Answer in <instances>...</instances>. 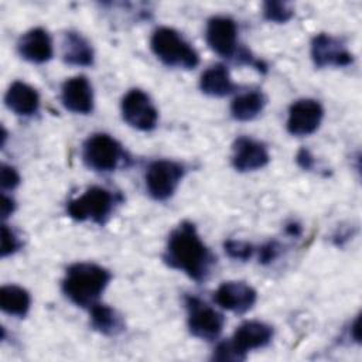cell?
<instances>
[{
    "label": "cell",
    "mask_w": 362,
    "mask_h": 362,
    "mask_svg": "<svg viewBox=\"0 0 362 362\" xmlns=\"http://www.w3.org/2000/svg\"><path fill=\"white\" fill-rule=\"evenodd\" d=\"M351 335L356 342H359V318L358 317L355 318V321L351 325Z\"/></svg>",
    "instance_id": "obj_31"
},
{
    "label": "cell",
    "mask_w": 362,
    "mask_h": 362,
    "mask_svg": "<svg viewBox=\"0 0 362 362\" xmlns=\"http://www.w3.org/2000/svg\"><path fill=\"white\" fill-rule=\"evenodd\" d=\"M238 28L229 17H214L206 25V42L219 55L230 58L236 52Z\"/></svg>",
    "instance_id": "obj_12"
},
{
    "label": "cell",
    "mask_w": 362,
    "mask_h": 362,
    "mask_svg": "<svg viewBox=\"0 0 362 362\" xmlns=\"http://www.w3.org/2000/svg\"><path fill=\"white\" fill-rule=\"evenodd\" d=\"M269 163V153L263 143L250 137H239L233 143L232 164L238 171H255Z\"/></svg>",
    "instance_id": "obj_13"
},
{
    "label": "cell",
    "mask_w": 362,
    "mask_h": 362,
    "mask_svg": "<svg viewBox=\"0 0 362 362\" xmlns=\"http://www.w3.org/2000/svg\"><path fill=\"white\" fill-rule=\"evenodd\" d=\"M20 175L11 165L1 164L0 168V185L3 189H13L18 185Z\"/></svg>",
    "instance_id": "obj_27"
},
{
    "label": "cell",
    "mask_w": 362,
    "mask_h": 362,
    "mask_svg": "<svg viewBox=\"0 0 362 362\" xmlns=\"http://www.w3.org/2000/svg\"><path fill=\"white\" fill-rule=\"evenodd\" d=\"M263 16L269 21L286 23L293 17V8L283 1H266L263 4Z\"/></svg>",
    "instance_id": "obj_23"
},
{
    "label": "cell",
    "mask_w": 362,
    "mask_h": 362,
    "mask_svg": "<svg viewBox=\"0 0 362 362\" xmlns=\"http://www.w3.org/2000/svg\"><path fill=\"white\" fill-rule=\"evenodd\" d=\"M311 58L318 68L346 66L352 62V54L342 41L324 33L313 38Z\"/></svg>",
    "instance_id": "obj_10"
},
{
    "label": "cell",
    "mask_w": 362,
    "mask_h": 362,
    "mask_svg": "<svg viewBox=\"0 0 362 362\" xmlns=\"http://www.w3.org/2000/svg\"><path fill=\"white\" fill-rule=\"evenodd\" d=\"M163 259L170 267L184 272L195 281L206 280L215 263L214 255L191 222L180 223L170 233Z\"/></svg>",
    "instance_id": "obj_1"
},
{
    "label": "cell",
    "mask_w": 362,
    "mask_h": 362,
    "mask_svg": "<svg viewBox=\"0 0 362 362\" xmlns=\"http://www.w3.org/2000/svg\"><path fill=\"white\" fill-rule=\"evenodd\" d=\"M116 197L112 191L102 187H92L78 198L68 202L66 211L75 221H92L103 225L113 211Z\"/></svg>",
    "instance_id": "obj_4"
},
{
    "label": "cell",
    "mask_w": 362,
    "mask_h": 362,
    "mask_svg": "<svg viewBox=\"0 0 362 362\" xmlns=\"http://www.w3.org/2000/svg\"><path fill=\"white\" fill-rule=\"evenodd\" d=\"M64 61L75 66H89L93 64L92 45L75 31H68L62 40Z\"/></svg>",
    "instance_id": "obj_18"
},
{
    "label": "cell",
    "mask_w": 362,
    "mask_h": 362,
    "mask_svg": "<svg viewBox=\"0 0 362 362\" xmlns=\"http://www.w3.org/2000/svg\"><path fill=\"white\" fill-rule=\"evenodd\" d=\"M223 247H225V252L228 253V256L232 259H236V260H247L253 255V246L243 240L229 239L225 242Z\"/></svg>",
    "instance_id": "obj_24"
},
{
    "label": "cell",
    "mask_w": 362,
    "mask_h": 362,
    "mask_svg": "<svg viewBox=\"0 0 362 362\" xmlns=\"http://www.w3.org/2000/svg\"><path fill=\"white\" fill-rule=\"evenodd\" d=\"M297 163L304 168V170H310L314 165V157L310 154L308 150L301 148L297 154Z\"/></svg>",
    "instance_id": "obj_29"
},
{
    "label": "cell",
    "mask_w": 362,
    "mask_h": 362,
    "mask_svg": "<svg viewBox=\"0 0 362 362\" xmlns=\"http://www.w3.org/2000/svg\"><path fill=\"white\" fill-rule=\"evenodd\" d=\"M214 298L222 308L243 314L255 305L256 291L243 281H226L218 287Z\"/></svg>",
    "instance_id": "obj_11"
},
{
    "label": "cell",
    "mask_w": 362,
    "mask_h": 362,
    "mask_svg": "<svg viewBox=\"0 0 362 362\" xmlns=\"http://www.w3.org/2000/svg\"><path fill=\"white\" fill-rule=\"evenodd\" d=\"M20 246L21 243L16 236V233L7 225H3L1 226V249H0L1 257L13 255L16 250L20 249Z\"/></svg>",
    "instance_id": "obj_25"
},
{
    "label": "cell",
    "mask_w": 362,
    "mask_h": 362,
    "mask_svg": "<svg viewBox=\"0 0 362 362\" xmlns=\"http://www.w3.org/2000/svg\"><path fill=\"white\" fill-rule=\"evenodd\" d=\"M266 98L262 92L250 90L236 96L230 105V113L236 120L247 122L255 119L264 107Z\"/></svg>",
    "instance_id": "obj_20"
},
{
    "label": "cell",
    "mask_w": 362,
    "mask_h": 362,
    "mask_svg": "<svg viewBox=\"0 0 362 362\" xmlns=\"http://www.w3.org/2000/svg\"><path fill=\"white\" fill-rule=\"evenodd\" d=\"M30 294L20 286L8 284L0 290V307L10 315L24 317L30 308Z\"/></svg>",
    "instance_id": "obj_22"
},
{
    "label": "cell",
    "mask_w": 362,
    "mask_h": 362,
    "mask_svg": "<svg viewBox=\"0 0 362 362\" xmlns=\"http://www.w3.org/2000/svg\"><path fill=\"white\" fill-rule=\"evenodd\" d=\"M61 99L64 106L74 113L88 115L93 109L92 86L83 75L69 78L64 82Z\"/></svg>",
    "instance_id": "obj_14"
},
{
    "label": "cell",
    "mask_w": 362,
    "mask_h": 362,
    "mask_svg": "<svg viewBox=\"0 0 362 362\" xmlns=\"http://www.w3.org/2000/svg\"><path fill=\"white\" fill-rule=\"evenodd\" d=\"M150 44L156 57L168 66L191 69L198 65L197 51L173 28H157Z\"/></svg>",
    "instance_id": "obj_3"
},
{
    "label": "cell",
    "mask_w": 362,
    "mask_h": 362,
    "mask_svg": "<svg viewBox=\"0 0 362 362\" xmlns=\"http://www.w3.org/2000/svg\"><path fill=\"white\" fill-rule=\"evenodd\" d=\"M322 116V106L317 100L300 99L290 106L287 130L293 136H308L318 129Z\"/></svg>",
    "instance_id": "obj_9"
},
{
    "label": "cell",
    "mask_w": 362,
    "mask_h": 362,
    "mask_svg": "<svg viewBox=\"0 0 362 362\" xmlns=\"http://www.w3.org/2000/svg\"><path fill=\"white\" fill-rule=\"evenodd\" d=\"M4 102L10 110H13L16 115L20 116H30L37 112L38 105H40V98L38 93L34 88L24 82H14L6 96Z\"/></svg>",
    "instance_id": "obj_17"
},
{
    "label": "cell",
    "mask_w": 362,
    "mask_h": 362,
    "mask_svg": "<svg viewBox=\"0 0 362 362\" xmlns=\"http://www.w3.org/2000/svg\"><path fill=\"white\" fill-rule=\"evenodd\" d=\"M199 86L204 93L209 96H216V98L226 96L235 89L229 71L226 69L225 65H221V64L208 68L202 74Z\"/></svg>",
    "instance_id": "obj_19"
},
{
    "label": "cell",
    "mask_w": 362,
    "mask_h": 362,
    "mask_svg": "<svg viewBox=\"0 0 362 362\" xmlns=\"http://www.w3.org/2000/svg\"><path fill=\"white\" fill-rule=\"evenodd\" d=\"M184 165L170 160H157L151 163L146 173V188L157 199H168L177 189L184 177Z\"/></svg>",
    "instance_id": "obj_6"
},
{
    "label": "cell",
    "mask_w": 362,
    "mask_h": 362,
    "mask_svg": "<svg viewBox=\"0 0 362 362\" xmlns=\"http://www.w3.org/2000/svg\"><path fill=\"white\" fill-rule=\"evenodd\" d=\"M185 305L188 308V328L194 337L212 341L222 332L225 320L216 310L197 297H187Z\"/></svg>",
    "instance_id": "obj_7"
},
{
    "label": "cell",
    "mask_w": 362,
    "mask_h": 362,
    "mask_svg": "<svg viewBox=\"0 0 362 362\" xmlns=\"http://www.w3.org/2000/svg\"><path fill=\"white\" fill-rule=\"evenodd\" d=\"M110 273L95 263H75L62 280L64 294L76 305L90 308L109 284Z\"/></svg>",
    "instance_id": "obj_2"
},
{
    "label": "cell",
    "mask_w": 362,
    "mask_h": 362,
    "mask_svg": "<svg viewBox=\"0 0 362 362\" xmlns=\"http://www.w3.org/2000/svg\"><path fill=\"white\" fill-rule=\"evenodd\" d=\"M280 255V245L277 242H267L259 250V262L263 264L272 263Z\"/></svg>",
    "instance_id": "obj_28"
},
{
    "label": "cell",
    "mask_w": 362,
    "mask_h": 362,
    "mask_svg": "<svg viewBox=\"0 0 362 362\" xmlns=\"http://www.w3.org/2000/svg\"><path fill=\"white\" fill-rule=\"evenodd\" d=\"M18 54L35 64L47 62L52 58V42L44 28H33L27 31L17 42Z\"/></svg>",
    "instance_id": "obj_16"
},
{
    "label": "cell",
    "mask_w": 362,
    "mask_h": 362,
    "mask_svg": "<svg viewBox=\"0 0 362 362\" xmlns=\"http://www.w3.org/2000/svg\"><path fill=\"white\" fill-rule=\"evenodd\" d=\"M14 208H16L14 201L3 192L1 194V218L6 219L7 216H10L14 212Z\"/></svg>",
    "instance_id": "obj_30"
},
{
    "label": "cell",
    "mask_w": 362,
    "mask_h": 362,
    "mask_svg": "<svg viewBox=\"0 0 362 362\" xmlns=\"http://www.w3.org/2000/svg\"><path fill=\"white\" fill-rule=\"evenodd\" d=\"M92 327L105 335H117L123 331L124 324L122 317L110 307L96 303L90 308Z\"/></svg>",
    "instance_id": "obj_21"
},
{
    "label": "cell",
    "mask_w": 362,
    "mask_h": 362,
    "mask_svg": "<svg viewBox=\"0 0 362 362\" xmlns=\"http://www.w3.org/2000/svg\"><path fill=\"white\" fill-rule=\"evenodd\" d=\"M123 119L134 129L148 132L157 124L158 112L150 98L140 89L129 90L122 100Z\"/></svg>",
    "instance_id": "obj_8"
},
{
    "label": "cell",
    "mask_w": 362,
    "mask_h": 362,
    "mask_svg": "<svg viewBox=\"0 0 362 362\" xmlns=\"http://www.w3.org/2000/svg\"><path fill=\"white\" fill-rule=\"evenodd\" d=\"M82 157L89 168L107 173L120 165V163L124 160V151L122 146L109 134L96 133L85 141Z\"/></svg>",
    "instance_id": "obj_5"
},
{
    "label": "cell",
    "mask_w": 362,
    "mask_h": 362,
    "mask_svg": "<svg viewBox=\"0 0 362 362\" xmlns=\"http://www.w3.org/2000/svg\"><path fill=\"white\" fill-rule=\"evenodd\" d=\"M212 358L215 361H232V362H238V361H243L245 356L242 354H239L233 345L230 344V341H223L221 342L215 351H214V355Z\"/></svg>",
    "instance_id": "obj_26"
},
{
    "label": "cell",
    "mask_w": 362,
    "mask_h": 362,
    "mask_svg": "<svg viewBox=\"0 0 362 362\" xmlns=\"http://www.w3.org/2000/svg\"><path fill=\"white\" fill-rule=\"evenodd\" d=\"M273 338V328L260 321H246L233 334L230 344L246 358V352L266 346Z\"/></svg>",
    "instance_id": "obj_15"
}]
</instances>
